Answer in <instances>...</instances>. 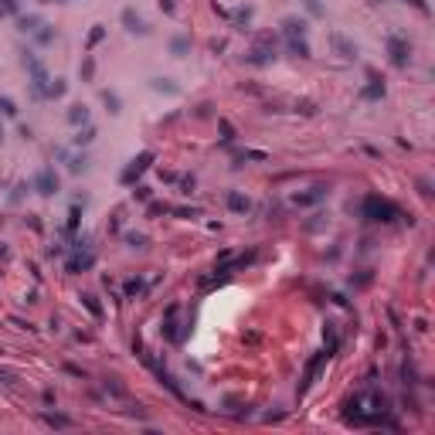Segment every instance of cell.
<instances>
[{
	"instance_id": "obj_1",
	"label": "cell",
	"mask_w": 435,
	"mask_h": 435,
	"mask_svg": "<svg viewBox=\"0 0 435 435\" xmlns=\"http://www.w3.org/2000/svg\"><path fill=\"white\" fill-rule=\"evenodd\" d=\"M360 214H364L367 221H395V218H401L398 204H391L388 197H378V194L364 197V204H360Z\"/></svg>"
},
{
	"instance_id": "obj_2",
	"label": "cell",
	"mask_w": 435,
	"mask_h": 435,
	"mask_svg": "<svg viewBox=\"0 0 435 435\" xmlns=\"http://www.w3.org/2000/svg\"><path fill=\"white\" fill-rule=\"evenodd\" d=\"M24 61H27V68H31V89H34V95L38 99H44V92H48V72H44V65H41V58L34 55V51H24Z\"/></svg>"
},
{
	"instance_id": "obj_3",
	"label": "cell",
	"mask_w": 435,
	"mask_h": 435,
	"mask_svg": "<svg viewBox=\"0 0 435 435\" xmlns=\"http://www.w3.org/2000/svg\"><path fill=\"white\" fill-rule=\"evenodd\" d=\"M388 55H391V65H395V68H405V65L412 61V44L405 38H398V34H391V38H388Z\"/></svg>"
},
{
	"instance_id": "obj_4",
	"label": "cell",
	"mask_w": 435,
	"mask_h": 435,
	"mask_svg": "<svg viewBox=\"0 0 435 435\" xmlns=\"http://www.w3.org/2000/svg\"><path fill=\"white\" fill-rule=\"evenodd\" d=\"M31 187L38 190L41 197H51V194H58V187H61V184H58V173L51 170V167H44V170L34 177V184H31Z\"/></svg>"
},
{
	"instance_id": "obj_5",
	"label": "cell",
	"mask_w": 435,
	"mask_h": 435,
	"mask_svg": "<svg viewBox=\"0 0 435 435\" xmlns=\"http://www.w3.org/2000/svg\"><path fill=\"white\" fill-rule=\"evenodd\" d=\"M276 58V41H272V34H265L262 41H259V48L248 55V65H269Z\"/></svg>"
},
{
	"instance_id": "obj_6",
	"label": "cell",
	"mask_w": 435,
	"mask_h": 435,
	"mask_svg": "<svg viewBox=\"0 0 435 435\" xmlns=\"http://www.w3.org/2000/svg\"><path fill=\"white\" fill-rule=\"evenodd\" d=\"M153 163V153L146 150V153H140V156H136V160H133L130 167H126V170H123V177H119V180H123V184H133V180H136V177H140V173L146 170V167H150Z\"/></svg>"
},
{
	"instance_id": "obj_7",
	"label": "cell",
	"mask_w": 435,
	"mask_h": 435,
	"mask_svg": "<svg viewBox=\"0 0 435 435\" xmlns=\"http://www.w3.org/2000/svg\"><path fill=\"white\" fill-rule=\"evenodd\" d=\"M330 44H333V51H337L340 58H347V61H354V58L360 55V51H357V44H354L350 38H343L340 31H333V34H330Z\"/></svg>"
},
{
	"instance_id": "obj_8",
	"label": "cell",
	"mask_w": 435,
	"mask_h": 435,
	"mask_svg": "<svg viewBox=\"0 0 435 435\" xmlns=\"http://www.w3.org/2000/svg\"><path fill=\"white\" fill-rule=\"evenodd\" d=\"M330 357H333V354H330V350H323V354H316V357H313L309 364H306V374H303V384H299V391H306V388H309V384L316 381V374H320V367H323V364H326Z\"/></svg>"
},
{
	"instance_id": "obj_9",
	"label": "cell",
	"mask_w": 435,
	"mask_h": 435,
	"mask_svg": "<svg viewBox=\"0 0 435 435\" xmlns=\"http://www.w3.org/2000/svg\"><path fill=\"white\" fill-rule=\"evenodd\" d=\"M123 24H126V31H130V34H150L146 20L140 17V14H136L133 7H126V10H123Z\"/></svg>"
},
{
	"instance_id": "obj_10",
	"label": "cell",
	"mask_w": 435,
	"mask_h": 435,
	"mask_svg": "<svg viewBox=\"0 0 435 435\" xmlns=\"http://www.w3.org/2000/svg\"><path fill=\"white\" fill-rule=\"evenodd\" d=\"M283 34H286V41H303V38H306V20H299V17H286V20H283Z\"/></svg>"
},
{
	"instance_id": "obj_11",
	"label": "cell",
	"mask_w": 435,
	"mask_h": 435,
	"mask_svg": "<svg viewBox=\"0 0 435 435\" xmlns=\"http://www.w3.org/2000/svg\"><path fill=\"white\" fill-rule=\"evenodd\" d=\"M326 194H330L326 187H309L306 194H296V204H299V208H309V204H320V201L326 197Z\"/></svg>"
},
{
	"instance_id": "obj_12",
	"label": "cell",
	"mask_w": 435,
	"mask_h": 435,
	"mask_svg": "<svg viewBox=\"0 0 435 435\" xmlns=\"http://www.w3.org/2000/svg\"><path fill=\"white\" fill-rule=\"evenodd\" d=\"M225 201H228V211H235V214H248L252 211V201H248L245 194H238V190H231Z\"/></svg>"
},
{
	"instance_id": "obj_13",
	"label": "cell",
	"mask_w": 435,
	"mask_h": 435,
	"mask_svg": "<svg viewBox=\"0 0 435 435\" xmlns=\"http://www.w3.org/2000/svg\"><path fill=\"white\" fill-rule=\"evenodd\" d=\"M153 92H163V95H180V85L173 78H150Z\"/></svg>"
},
{
	"instance_id": "obj_14",
	"label": "cell",
	"mask_w": 435,
	"mask_h": 435,
	"mask_svg": "<svg viewBox=\"0 0 435 435\" xmlns=\"http://www.w3.org/2000/svg\"><path fill=\"white\" fill-rule=\"evenodd\" d=\"M360 99H367V102H371V99H384V82H381V78H371V82L360 89Z\"/></svg>"
},
{
	"instance_id": "obj_15",
	"label": "cell",
	"mask_w": 435,
	"mask_h": 435,
	"mask_svg": "<svg viewBox=\"0 0 435 435\" xmlns=\"http://www.w3.org/2000/svg\"><path fill=\"white\" fill-rule=\"evenodd\" d=\"M92 262H95L92 252H85V255H72V259H68V272H85V269H92Z\"/></svg>"
},
{
	"instance_id": "obj_16",
	"label": "cell",
	"mask_w": 435,
	"mask_h": 435,
	"mask_svg": "<svg viewBox=\"0 0 435 435\" xmlns=\"http://www.w3.org/2000/svg\"><path fill=\"white\" fill-rule=\"evenodd\" d=\"M187 51H190V38L177 34V38L170 41V55H173V58H187Z\"/></svg>"
},
{
	"instance_id": "obj_17",
	"label": "cell",
	"mask_w": 435,
	"mask_h": 435,
	"mask_svg": "<svg viewBox=\"0 0 435 435\" xmlns=\"http://www.w3.org/2000/svg\"><path fill=\"white\" fill-rule=\"evenodd\" d=\"M17 27L24 31V34H34L38 27H44V24H41V17H38V14H27V17H20V20H17Z\"/></svg>"
},
{
	"instance_id": "obj_18",
	"label": "cell",
	"mask_w": 435,
	"mask_h": 435,
	"mask_svg": "<svg viewBox=\"0 0 435 435\" xmlns=\"http://www.w3.org/2000/svg\"><path fill=\"white\" fill-rule=\"evenodd\" d=\"M68 123H72V126H85V123H89V109H85V106H72V109H68Z\"/></svg>"
},
{
	"instance_id": "obj_19",
	"label": "cell",
	"mask_w": 435,
	"mask_h": 435,
	"mask_svg": "<svg viewBox=\"0 0 435 435\" xmlns=\"http://www.w3.org/2000/svg\"><path fill=\"white\" fill-rule=\"evenodd\" d=\"M102 106H106V109H109V113H123V102H119V95L116 92H109V89H106V92H102Z\"/></svg>"
},
{
	"instance_id": "obj_20",
	"label": "cell",
	"mask_w": 435,
	"mask_h": 435,
	"mask_svg": "<svg viewBox=\"0 0 435 435\" xmlns=\"http://www.w3.org/2000/svg\"><path fill=\"white\" fill-rule=\"evenodd\" d=\"M65 92H68V82H65V78H55V82L48 85V92H44V99H61Z\"/></svg>"
},
{
	"instance_id": "obj_21",
	"label": "cell",
	"mask_w": 435,
	"mask_h": 435,
	"mask_svg": "<svg viewBox=\"0 0 435 435\" xmlns=\"http://www.w3.org/2000/svg\"><path fill=\"white\" fill-rule=\"evenodd\" d=\"M95 136H99V133H95V126H85V130L75 133V140H72V143H75V146H89Z\"/></svg>"
},
{
	"instance_id": "obj_22",
	"label": "cell",
	"mask_w": 435,
	"mask_h": 435,
	"mask_svg": "<svg viewBox=\"0 0 435 435\" xmlns=\"http://www.w3.org/2000/svg\"><path fill=\"white\" fill-rule=\"evenodd\" d=\"M68 170H72V173H85V170H89V156H85V153L72 156V160H68Z\"/></svg>"
},
{
	"instance_id": "obj_23",
	"label": "cell",
	"mask_w": 435,
	"mask_h": 435,
	"mask_svg": "<svg viewBox=\"0 0 435 435\" xmlns=\"http://www.w3.org/2000/svg\"><path fill=\"white\" fill-rule=\"evenodd\" d=\"M44 422H48L51 429H72V418H65V415H51V412L44 415Z\"/></svg>"
},
{
	"instance_id": "obj_24",
	"label": "cell",
	"mask_w": 435,
	"mask_h": 435,
	"mask_svg": "<svg viewBox=\"0 0 435 435\" xmlns=\"http://www.w3.org/2000/svg\"><path fill=\"white\" fill-rule=\"evenodd\" d=\"M82 306H85L92 316H102V306H99V299H95L92 292H85V296H82Z\"/></svg>"
},
{
	"instance_id": "obj_25",
	"label": "cell",
	"mask_w": 435,
	"mask_h": 435,
	"mask_svg": "<svg viewBox=\"0 0 435 435\" xmlns=\"http://www.w3.org/2000/svg\"><path fill=\"white\" fill-rule=\"evenodd\" d=\"M0 113L7 116V119H14L20 109H17V102H14V99H7V95H3V99H0Z\"/></svg>"
},
{
	"instance_id": "obj_26",
	"label": "cell",
	"mask_w": 435,
	"mask_h": 435,
	"mask_svg": "<svg viewBox=\"0 0 435 435\" xmlns=\"http://www.w3.org/2000/svg\"><path fill=\"white\" fill-rule=\"evenodd\" d=\"M289 51L296 58H309V44H306V38L303 41H289Z\"/></svg>"
},
{
	"instance_id": "obj_27",
	"label": "cell",
	"mask_w": 435,
	"mask_h": 435,
	"mask_svg": "<svg viewBox=\"0 0 435 435\" xmlns=\"http://www.w3.org/2000/svg\"><path fill=\"white\" fill-rule=\"evenodd\" d=\"M123 292H126V299H133V296H140V292H143V283H140V279H130V283L123 286Z\"/></svg>"
},
{
	"instance_id": "obj_28",
	"label": "cell",
	"mask_w": 435,
	"mask_h": 435,
	"mask_svg": "<svg viewBox=\"0 0 435 435\" xmlns=\"http://www.w3.org/2000/svg\"><path fill=\"white\" fill-rule=\"evenodd\" d=\"M102 38H106V27H102V24H95L92 31H89V48H95Z\"/></svg>"
},
{
	"instance_id": "obj_29",
	"label": "cell",
	"mask_w": 435,
	"mask_h": 435,
	"mask_svg": "<svg viewBox=\"0 0 435 435\" xmlns=\"http://www.w3.org/2000/svg\"><path fill=\"white\" fill-rule=\"evenodd\" d=\"M126 245H130V248H146V235H136V231H130V235H126Z\"/></svg>"
},
{
	"instance_id": "obj_30",
	"label": "cell",
	"mask_w": 435,
	"mask_h": 435,
	"mask_svg": "<svg viewBox=\"0 0 435 435\" xmlns=\"http://www.w3.org/2000/svg\"><path fill=\"white\" fill-rule=\"evenodd\" d=\"M218 130H221V140H225V143H231V140H235V130H231V123H228V119H221V123H218Z\"/></svg>"
},
{
	"instance_id": "obj_31",
	"label": "cell",
	"mask_w": 435,
	"mask_h": 435,
	"mask_svg": "<svg viewBox=\"0 0 435 435\" xmlns=\"http://www.w3.org/2000/svg\"><path fill=\"white\" fill-rule=\"evenodd\" d=\"M248 20H252V7H245V10H238V14H235V24H238V27H245Z\"/></svg>"
},
{
	"instance_id": "obj_32",
	"label": "cell",
	"mask_w": 435,
	"mask_h": 435,
	"mask_svg": "<svg viewBox=\"0 0 435 435\" xmlns=\"http://www.w3.org/2000/svg\"><path fill=\"white\" fill-rule=\"evenodd\" d=\"M0 7H3V14H17V10H20V0H0Z\"/></svg>"
},
{
	"instance_id": "obj_33",
	"label": "cell",
	"mask_w": 435,
	"mask_h": 435,
	"mask_svg": "<svg viewBox=\"0 0 435 435\" xmlns=\"http://www.w3.org/2000/svg\"><path fill=\"white\" fill-rule=\"evenodd\" d=\"M51 41H55V31H51V27L38 31V44H51Z\"/></svg>"
},
{
	"instance_id": "obj_34",
	"label": "cell",
	"mask_w": 435,
	"mask_h": 435,
	"mask_svg": "<svg viewBox=\"0 0 435 435\" xmlns=\"http://www.w3.org/2000/svg\"><path fill=\"white\" fill-rule=\"evenodd\" d=\"M92 72H95V61L85 58V61H82V78H92Z\"/></svg>"
},
{
	"instance_id": "obj_35",
	"label": "cell",
	"mask_w": 435,
	"mask_h": 435,
	"mask_svg": "<svg viewBox=\"0 0 435 435\" xmlns=\"http://www.w3.org/2000/svg\"><path fill=\"white\" fill-rule=\"evenodd\" d=\"M405 3H412L418 14H425V17H429V3H425V0H405Z\"/></svg>"
},
{
	"instance_id": "obj_36",
	"label": "cell",
	"mask_w": 435,
	"mask_h": 435,
	"mask_svg": "<svg viewBox=\"0 0 435 435\" xmlns=\"http://www.w3.org/2000/svg\"><path fill=\"white\" fill-rule=\"evenodd\" d=\"M78 218H82V211H78V204H75V208H72V218H68V231L78 228Z\"/></svg>"
},
{
	"instance_id": "obj_37",
	"label": "cell",
	"mask_w": 435,
	"mask_h": 435,
	"mask_svg": "<svg viewBox=\"0 0 435 435\" xmlns=\"http://www.w3.org/2000/svg\"><path fill=\"white\" fill-rule=\"evenodd\" d=\"M173 214H180V218H197V208H173Z\"/></svg>"
},
{
	"instance_id": "obj_38",
	"label": "cell",
	"mask_w": 435,
	"mask_h": 435,
	"mask_svg": "<svg viewBox=\"0 0 435 435\" xmlns=\"http://www.w3.org/2000/svg\"><path fill=\"white\" fill-rule=\"evenodd\" d=\"M306 7H309V14H316V17H320L323 14V7H320V0H303Z\"/></svg>"
},
{
	"instance_id": "obj_39",
	"label": "cell",
	"mask_w": 435,
	"mask_h": 435,
	"mask_svg": "<svg viewBox=\"0 0 435 435\" xmlns=\"http://www.w3.org/2000/svg\"><path fill=\"white\" fill-rule=\"evenodd\" d=\"M296 109H299V113H303V116H313V113H316V106H313V102H299Z\"/></svg>"
},
{
	"instance_id": "obj_40",
	"label": "cell",
	"mask_w": 435,
	"mask_h": 435,
	"mask_svg": "<svg viewBox=\"0 0 435 435\" xmlns=\"http://www.w3.org/2000/svg\"><path fill=\"white\" fill-rule=\"evenodd\" d=\"M225 48H228V41H221V38L211 41V51H214V55H218V51H225Z\"/></svg>"
},
{
	"instance_id": "obj_41",
	"label": "cell",
	"mask_w": 435,
	"mask_h": 435,
	"mask_svg": "<svg viewBox=\"0 0 435 435\" xmlns=\"http://www.w3.org/2000/svg\"><path fill=\"white\" fill-rule=\"evenodd\" d=\"M133 197H136V201H146V197H150V187H136V190H133Z\"/></svg>"
},
{
	"instance_id": "obj_42",
	"label": "cell",
	"mask_w": 435,
	"mask_h": 435,
	"mask_svg": "<svg viewBox=\"0 0 435 435\" xmlns=\"http://www.w3.org/2000/svg\"><path fill=\"white\" fill-rule=\"evenodd\" d=\"M24 190H27V184H17V190H14V194H10V201H14V204H17L20 197H24Z\"/></svg>"
},
{
	"instance_id": "obj_43",
	"label": "cell",
	"mask_w": 435,
	"mask_h": 435,
	"mask_svg": "<svg viewBox=\"0 0 435 435\" xmlns=\"http://www.w3.org/2000/svg\"><path fill=\"white\" fill-rule=\"evenodd\" d=\"M160 7H163L167 14H177V3H173V0H160Z\"/></svg>"
},
{
	"instance_id": "obj_44",
	"label": "cell",
	"mask_w": 435,
	"mask_h": 435,
	"mask_svg": "<svg viewBox=\"0 0 435 435\" xmlns=\"http://www.w3.org/2000/svg\"><path fill=\"white\" fill-rule=\"evenodd\" d=\"M163 211H170L167 204H150V214H163Z\"/></svg>"
},
{
	"instance_id": "obj_45",
	"label": "cell",
	"mask_w": 435,
	"mask_h": 435,
	"mask_svg": "<svg viewBox=\"0 0 435 435\" xmlns=\"http://www.w3.org/2000/svg\"><path fill=\"white\" fill-rule=\"evenodd\" d=\"M0 259H7V248H3V245H0Z\"/></svg>"
},
{
	"instance_id": "obj_46",
	"label": "cell",
	"mask_w": 435,
	"mask_h": 435,
	"mask_svg": "<svg viewBox=\"0 0 435 435\" xmlns=\"http://www.w3.org/2000/svg\"><path fill=\"white\" fill-rule=\"evenodd\" d=\"M0 143H3V126H0Z\"/></svg>"
},
{
	"instance_id": "obj_47",
	"label": "cell",
	"mask_w": 435,
	"mask_h": 435,
	"mask_svg": "<svg viewBox=\"0 0 435 435\" xmlns=\"http://www.w3.org/2000/svg\"><path fill=\"white\" fill-rule=\"evenodd\" d=\"M41 3H58V0H41Z\"/></svg>"
}]
</instances>
